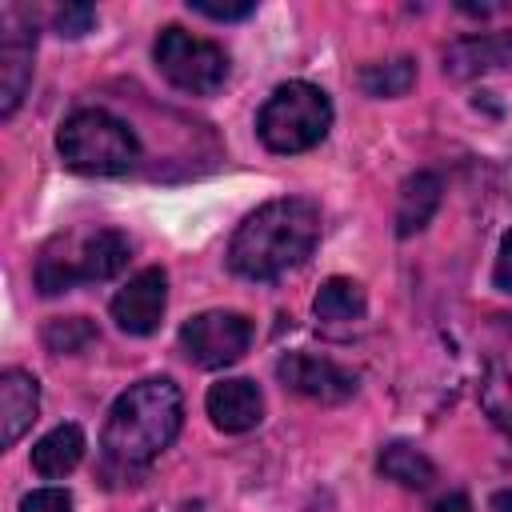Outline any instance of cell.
Returning <instances> with one entry per match:
<instances>
[{
  "instance_id": "cell-1",
  "label": "cell",
  "mask_w": 512,
  "mask_h": 512,
  "mask_svg": "<svg viewBox=\"0 0 512 512\" xmlns=\"http://www.w3.org/2000/svg\"><path fill=\"white\" fill-rule=\"evenodd\" d=\"M184 424V396L168 376H148L116 396L100 432L104 468L116 476L144 472L180 432Z\"/></svg>"
},
{
  "instance_id": "cell-2",
  "label": "cell",
  "mask_w": 512,
  "mask_h": 512,
  "mask_svg": "<svg viewBox=\"0 0 512 512\" xmlns=\"http://www.w3.org/2000/svg\"><path fill=\"white\" fill-rule=\"evenodd\" d=\"M320 240V204L308 196H280L248 212L228 240V268L244 280H276L304 264Z\"/></svg>"
},
{
  "instance_id": "cell-3",
  "label": "cell",
  "mask_w": 512,
  "mask_h": 512,
  "mask_svg": "<svg viewBox=\"0 0 512 512\" xmlns=\"http://www.w3.org/2000/svg\"><path fill=\"white\" fill-rule=\"evenodd\" d=\"M132 256V244L120 228H88V232H56L44 240L36 252V292L40 296H60L76 284L92 280H112Z\"/></svg>"
},
{
  "instance_id": "cell-4",
  "label": "cell",
  "mask_w": 512,
  "mask_h": 512,
  "mask_svg": "<svg viewBox=\"0 0 512 512\" xmlns=\"http://www.w3.org/2000/svg\"><path fill=\"white\" fill-rule=\"evenodd\" d=\"M332 128V100L324 88L308 80H288L272 88V96L256 112V136L268 152L296 156L316 148Z\"/></svg>"
},
{
  "instance_id": "cell-5",
  "label": "cell",
  "mask_w": 512,
  "mask_h": 512,
  "mask_svg": "<svg viewBox=\"0 0 512 512\" xmlns=\"http://www.w3.org/2000/svg\"><path fill=\"white\" fill-rule=\"evenodd\" d=\"M56 152L72 172L84 176H120L140 160V140L136 132L116 120L104 108H76L60 132H56Z\"/></svg>"
},
{
  "instance_id": "cell-6",
  "label": "cell",
  "mask_w": 512,
  "mask_h": 512,
  "mask_svg": "<svg viewBox=\"0 0 512 512\" xmlns=\"http://www.w3.org/2000/svg\"><path fill=\"white\" fill-rule=\"evenodd\" d=\"M152 60L168 84H176L180 92H192V96H212L228 80V52L216 40L184 32L180 24H168L156 36Z\"/></svg>"
},
{
  "instance_id": "cell-7",
  "label": "cell",
  "mask_w": 512,
  "mask_h": 512,
  "mask_svg": "<svg viewBox=\"0 0 512 512\" xmlns=\"http://www.w3.org/2000/svg\"><path fill=\"white\" fill-rule=\"evenodd\" d=\"M248 344H252V320L232 308L200 312L180 328V348L200 368H228L248 352Z\"/></svg>"
},
{
  "instance_id": "cell-8",
  "label": "cell",
  "mask_w": 512,
  "mask_h": 512,
  "mask_svg": "<svg viewBox=\"0 0 512 512\" xmlns=\"http://www.w3.org/2000/svg\"><path fill=\"white\" fill-rule=\"evenodd\" d=\"M32 56H36V24L24 8L4 4L0 8V116L8 120L28 84H32Z\"/></svg>"
},
{
  "instance_id": "cell-9",
  "label": "cell",
  "mask_w": 512,
  "mask_h": 512,
  "mask_svg": "<svg viewBox=\"0 0 512 512\" xmlns=\"http://www.w3.org/2000/svg\"><path fill=\"white\" fill-rule=\"evenodd\" d=\"M276 376L284 388L316 400V404H344L356 396V372L340 368L328 356H312V352H288L276 360Z\"/></svg>"
},
{
  "instance_id": "cell-10",
  "label": "cell",
  "mask_w": 512,
  "mask_h": 512,
  "mask_svg": "<svg viewBox=\"0 0 512 512\" xmlns=\"http://www.w3.org/2000/svg\"><path fill=\"white\" fill-rule=\"evenodd\" d=\"M168 308V272L164 268H140L116 296H112V320L128 336H152L160 328V316Z\"/></svg>"
},
{
  "instance_id": "cell-11",
  "label": "cell",
  "mask_w": 512,
  "mask_h": 512,
  "mask_svg": "<svg viewBox=\"0 0 512 512\" xmlns=\"http://www.w3.org/2000/svg\"><path fill=\"white\" fill-rule=\"evenodd\" d=\"M204 408L212 416V424L228 436H240V432H252L260 420H264V396L252 380L244 376H232V380H216L204 396Z\"/></svg>"
},
{
  "instance_id": "cell-12",
  "label": "cell",
  "mask_w": 512,
  "mask_h": 512,
  "mask_svg": "<svg viewBox=\"0 0 512 512\" xmlns=\"http://www.w3.org/2000/svg\"><path fill=\"white\" fill-rule=\"evenodd\" d=\"M40 412V384L24 368H8L0 376V444L16 448Z\"/></svg>"
},
{
  "instance_id": "cell-13",
  "label": "cell",
  "mask_w": 512,
  "mask_h": 512,
  "mask_svg": "<svg viewBox=\"0 0 512 512\" xmlns=\"http://www.w3.org/2000/svg\"><path fill=\"white\" fill-rule=\"evenodd\" d=\"M512 68V28L508 32H488V36H464L444 52V72L456 80Z\"/></svg>"
},
{
  "instance_id": "cell-14",
  "label": "cell",
  "mask_w": 512,
  "mask_h": 512,
  "mask_svg": "<svg viewBox=\"0 0 512 512\" xmlns=\"http://www.w3.org/2000/svg\"><path fill=\"white\" fill-rule=\"evenodd\" d=\"M440 176L436 172H412L400 184V200H396V236H416L428 228V220L440 208Z\"/></svg>"
},
{
  "instance_id": "cell-15",
  "label": "cell",
  "mask_w": 512,
  "mask_h": 512,
  "mask_svg": "<svg viewBox=\"0 0 512 512\" xmlns=\"http://www.w3.org/2000/svg\"><path fill=\"white\" fill-rule=\"evenodd\" d=\"M84 428L80 424H56L52 432H44L36 444H32V468L48 480H60L68 476L80 460H84Z\"/></svg>"
},
{
  "instance_id": "cell-16",
  "label": "cell",
  "mask_w": 512,
  "mask_h": 512,
  "mask_svg": "<svg viewBox=\"0 0 512 512\" xmlns=\"http://www.w3.org/2000/svg\"><path fill=\"white\" fill-rule=\"evenodd\" d=\"M312 312H316L320 324H356L368 312V296H364V288L356 280L332 276V280L320 284V292L312 300Z\"/></svg>"
},
{
  "instance_id": "cell-17",
  "label": "cell",
  "mask_w": 512,
  "mask_h": 512,
  "mask_svg": "<svg viewBox=\"0 0 512 512\" xmlns=\"http://www.w3.org/2000/svg\"><path fill=\"white\" fill-rule=\"evenodd\" d=\"M376 468H380L388 480L404 484V488H428V484L436 480V464H432L416 444H408V440L384 444L380 456H376Z\"/></svg>"
},
{
  "instance_id": "cell-18",
  "label": "cell",
  "mask_w": 512,
  "mask_h": 512,
  "mask_svg": "<svg viewBox=\"0 0 512 512\" xmlns=\"http://www.w3.org/2000/svg\"><path fill=\"white\" fill-rule=\"evenodd\" d=\"M356 84L364 96H404L416 84V60L412 56H396V60H380V64H364L356 72Z\"/></svg>"
},
{
  "instance_id": "cell-19",
  "label": "cell",
  "mask_w": 512,
  "mask_h": 512,
  "mask_svg": "<svg viewBox=\"0 0 512 512\" xmlns=\"http://www.w3.org/2000/svg\"><path fill=\"white\" fill-rule=\"evenodd\" d=\"M480 404L492 416V424L512 440V360H488L480 380Z\"/></svg>"
},
{
  "instance_id": "cell-20",
  "label": "cell",
  "mask_w": 512,
  "mask_h": 512,
  "mask_svg": "<svg viewBox=\"0 0 512 512\" xmlns=\"http://www.w3.org/2000/svg\"><path fill=\"white\" fill-rule=\"evenodd\" d=\"M92 340H96V324L88 316H56L44 324V348L56 356L84 352Z\"/></svg>"
},
{
  "instance_id": "cell-21",
  "label": "cell",
  "mask_w": 512,
  "mask_h": 512,
  "mask_svg": "<svg viewBox=\"0 0 512 512\" xmlns=\"http://www.w3.org/2000/svg\"><path fill=\"white\" fill-rule=\"evenodd\" d=\"M92 24H96V8H92V4H64V8L52 16V28H56L60 36H84Z\"/></svg>"
},
{
  "instance_id": "cell-22",
  "label": "cell",
  "mask_w": 512,
  "mask_h": 512,
  "mask_svg": "<svg viewBox=\"0 0 512 512\" xmlns=\"http://www.w3.org/2000/svg\"><path fill=\"white\" fill-rule=\"evenodd\" d=\"M20 512H76V504L64 488H36L20 500Z\"/></svg>"
},
{
  "instance_id": "cell-23",
  "label": "cell",
  "mask_w": 512,
  "mask_h": 512,
  "mask_svg": "<svg viewBox=\"0 0 512 512\" xmlns=\"http://www.w3.org/2000/svg\"><path fill=\"white\" fill-rule=\"evenodd\" d=\"M188 8L208 16V20H244V16L256 12V0H236V4H228V0L224 4L220 0H188Z\"/></svg>"
},
{
  "instance_id": "cell-24",
  "label": "cell",
  "mask_w": 512,
  "mask_h": 512,
  "mask_svg": "<svg viewBox=\"0 0 512 512\" xmlns=\"http://www.w3.org/2000/svg\"><path fill=\"white\" fill-rule=\"evenodd\" d=\"M492 280H496V288H500V292H512V228H508V232H504V240H500Z\"/></svg>"
},
{
  "instance_id": "cell-25",
  "label": "cell",
  "mask_w": 512,
  "mask_h": 512,
  "mask_svg": "<svg viewBox=\"0 0 512 512\" xmlns=\"http://www.w3.org/2000/svg\"><path fill=\"white\" fill-rule=\"evenodd\" d=\"M436 512H472V504H468V496H460V492H456V496H448Z\"/></svg>"
},
{
  "instance_id": "cell-26",
  "label": "cell",
  "mask_w": 512,
  "mask_h": 512,
  "mask_svg": "<svg viewBox=\"0 0 512 512\" xmlns=\"http://www.w3.org/2000/svg\"><path fill=\"white\" fill-rule=\"evenodd\" d=\"M492 512H512V488H504V492L492 496Z\"/></svg>"
}]
</instances>
